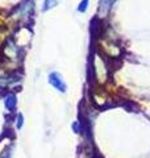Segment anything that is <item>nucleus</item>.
Returning <instances> with one entry per match:
<instances>
[{"mask_svg": "<svg viewBox=\"0 0 150 158\" xmlns=\"http://www.w3.org/2000/svg\"><path fill=\"white\" fill-rule=\"evenodd\" d=\"M6 106L9 108V110H13L15 106H16V100H15V96H9L6 100Z\"/></svg>", "mask_w": 150, "mask_h": 158, "instance_id": "nucleus-4", "label": "nucleus"}, {"mask_svg": "<svg viewBox=\"0 0 150 158\" xmlns=\"http://www.w3.org/2000/svg\"><path fill=\"white\" fill-rule=\"evenodd\" d=\"M87 4H88V0H82L81 4H79L78 11H79V12H86V9H87Z\"/></svg>", "mask_w": 150, "mask_h": 158, "instance_id": "nucleus-5", "label": "nucleus"}, {"mask_svg": "<svg viewBox=\"0 0 150 158\" xmlns=\"http://www.w3.org/2000/svg\"><path fill=\"white\" fill-rule=\"evenodd\" d=\"M49 82H50V85H53L58 91H61V92L66 91V83L63 82L62 77L59 75L58 73H52L50 74L49 75Z\"/></svg>", "mask_w": 150, "mask_h": 158, "instance_id": "nucleus-1", "label": "nucleus"}, {"mask_svg": "<svg viewBox=\"0 0 150 158\" xmlns=\"http://www.w3.org/2000/svg\"><path fill=\"white\" fill-rule=\"evenodd\" d=\"M113 2L115 0H100V13L106 15L109 11V8L112 7Z\"/></svg>", "mask_w": 150, "mask_h": 158, "instance_id": "nucleus-2", "label": "nucleus"}, {"mask_svg": "<svg viewBox=\"0 0 150 158\" xmlns=\"http://www.w3.org/2000/svg\"><path fill=\"white\" fill-rule=\"evenodd\" d=\"M57 4V0H45V4H44V11H48V9L53 8L54 6Z\"/></svg>", "mask_w": 150, "mask_h": 158, "instance_id": "nucleus-3", "label": "nucleus"}]
</instances>
